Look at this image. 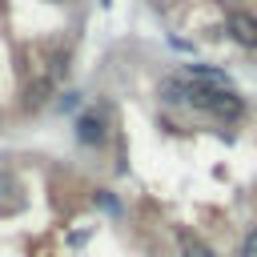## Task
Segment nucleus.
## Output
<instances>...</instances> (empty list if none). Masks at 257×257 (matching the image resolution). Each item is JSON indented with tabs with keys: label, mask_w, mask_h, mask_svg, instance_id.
<instances>
[{
	"label": "nucleus",
	"mask_w": 257,
	"mask_h": 257,
	"mask_svg": "<svg viewBox=\"0 0 257 257\" xmlns=\"http://www.w3.org/2000/svg\"><path fill=\"white\" fill-rule=\"evenodd\" d=\"M193 104L217 120H241V112H245V100L233 88H209V84H193Z\"/></svg>",
	"instance_id": "obj_1"
},
{
	"label": "nucleus",
	"mask_w": 257,
	"mask_h": 257,
	"mask_svg": "<svg viewBox=\"0 0 257 257\" xmlns=\"http://www.w3.org/2000/svg\"><path fill=\"white\" fill-rule=\"evenodd\" d=\"M229 36L241 44V48H257V16L253 12H245V8H237V12H229Z\"/></svg>",
	"instance_id": "obj_2"
},
{
	"label": "nucleus",
	"mask_w": 257,
	"mask_h": 257,
	"mask_svg": "<svg viewBox=\"0 0 257 257\" xmlns=\"http://www.w3.org/2000/svg\"><path fill=\"white\" fill-rule=\"evenodd\" d=\"M173 237H177V249H181V257H217L213 253V245L209 241H201L193 229H185V225H177L173 229Z\"/></svg>",
	"instance_id": "obj_3"
},
{
	"label": "nucleus",
	"mask_w": 257,
	"mask_h": 257,
	"mask_svg": "<svg viewBox=\"0 0 257 257\" xmlns=\"http://www.w3.org/2000/svg\"><path fill=\"white\" fill-rule=\"evenodd\" d=\"M161 100L165 104H193V84L177 80V76H165L161 80Z\"/></svg>",
	"instance_id": "obj_4"
},
{
	"label": "nucleus",
	"mask_w": 257,
	"mask_h": 257,
	"mask_svg": "<svg viewBox=\"0 0 257 257\" xmlns=\"http://www.w3.org/2000/svg\"><path fill=\"white\" fill-rule=\"evenodd\" d=\"M76 137H80L84 145H100V141H104V120H100L96 112H84V116L76 120Z\"/></svg>",
	"instance_id": "obj_5"
},
{
	"label": "nucleus",
	"mask_w": 257,
	"mask_h": 257,
	"mask_svg": "<svg viewBox=\"0 0 257 257\" xmlns=\"http://www.w3.org/2000/svg\"><path fill=\"white\" fill-rule=\"evenodd\" d=\"M48 92H52V76H40V80H32V84H28V92H24V108H36V104H44V100H48Z\"/></svg>",
	"instance_id": "obj_6"
},
{
	"label": "nucleus",
	"mask_w": 257,
	"mask_h": 257,
	"mask_svg": "<svg viewBox=\"0 0 257 257\" xmlns=\"http://www.w3.org/2000/svg\"><path fill=\"white\" fill-rule=\"evenodd\" d=\"M92 201H96V205H100L104 213H112V217L120 213V201H116V197H112L108 189H96V193H92Z\"/></svg>",
	"instance_id": "obj_7"
},
{
	"label": "nucleus",
	"mask_w": 257,
	"mask_h": 257,
	"mask_svg": "<svg viewBox=\"0 0 257 257\" xmlns=\"http://www.w3.org/2000/svg\"><path fill=\"white\" fill-rule=\"evenodd\" d=\"M241 257H257V225L241 237Z\"/></svg>",
	"instance_id": "obj_8"
}]
</instances>
